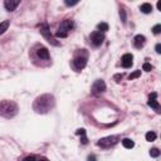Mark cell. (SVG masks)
<instances>
[{
	"label": "cell",
	"mask_w": 161,
	"mask_h": 161,
	"mask_svg": "<svg viewBox=\"0 0 161 161\" xmlns=\"http://www.w3.org/2000/svg\"><path fill=\"white\" fill-rule=\"evenodd\" d=\"M56 100L52 94H42L34 101L33 108L37 113H48L54 108Z\"/></svg>",
	"instance_id": "obj_1"
},
{
	"label": "cell",
	"mask_w": 161,
	"mask_h": 161,
	"mask_svg": "<svg viewBox=\"0 0 161 161\" xmlns=\"http://www.w3.org/2000/svg\"><path fill=\"white\" fill-rule=\"evenodd\" d=\"M97 28H98L100 31H107V30H108V24H107V23H100L97 25Z\"/></svg>",
	"instance_id": "obj_18"
},
{
	"label": "cell",
	"mask_w": 161,
	"mask_h": 161,
	"mask_svg": "<svg viewBox=\"0 0 161 161\" xmlns=\"http://www.w3.org/2000/svg\"><path fill=\"white\" fill-rule=\"evenodd\" d=\"M152 31H154V34H159L160 31H161V25H160V24H156V25H155L154 28H152Z\"/></svg>",
	"instance_id": "obj_23"
},
{
	"label": "cell",
	"mask_w": 161,
	"mask_h": 161,
	"mask_svg": "<svg viewBox=\"0 0 161 161\" xmlns=\"http://www.w3.org/2000/svg\"><path fill=\"white\" fill-rule=\"evenodd\" d=\"M156 140V133H155L154 131H150L146 133V141L151 142V141H155Z\"/></svg>",
	"instance_id": "obj_17"
},
{
	"label": "cell",
	"mask_w": 161,
	"mask_h": 161,
	"mask_svg": "<svg viewBox=\"0 0 161 161\" xmlns=\"http://www.w3.org/2000/svg\"><path fill=\"white\" fill-rule=\"evenodd\" d=\"M88 161H96V157L92 155V156H89V157H88Z\"/></svg>",
	"instance_id": "obj_31"
},
{
	"label": "cell",
	"mask_w": 161,
	"mask_h": 161,
	"mask_svg": "<svg viewBox=\"0 0 161 161\" xmlns=\"http://www.w3.org/2000/svg\"><path fill=\"white\" fill-rule=\"evenodd\" d=\"M140 10L142 13H145V14H149V13L152 12V5L149 4V3H145V4H142L140 7Z\"/></svg>",
	"instance_id": "obj_14"
},
{
	"label": "cell",
	"mask_w": 161,
	"mask_h": 161,
	"mask_svg": "<svg viewBox=\"0 0 161 161\" xmlns=\"http://www.w3.org/2000/svg\"><path fill=\"white\" fill-rule=\"evenodd\" d=\"M18 113V105L14 101L4 100L0 101V116L5 119H13Z\"/></svg>",
	"instance_id": "obj_2"
},
{
	"label": "cell",
	"mask_w": 161,
	"mask_h": 161,
	"mask_svg": "<svg viewBox=\"0 0 161 161\" xmlns=\"http://www.w3.org/2000/svg\"><path fill=\"white\" fill-rule=\"evenodd\" d=\"M39 161H48V159H40Z\"/></svg>",
	"instance_id": "obj_33"
},
{
	"label": "cell",
	"mask_w": 161,
	"mask_h": 161,
	"mask_svg": "<svg viewBox=\"0 0 161 161\" xmlns=\"http://www.w3.org/2000/svg\"><path fill=\"white\" fill-rule=\"evenodd\" d=\"M157 9L161 10V1H157Z\"/></svg>",
	"instance_id": "obj_32"
},
{
	"label": "cell",
	"mask_w": 161,
	"mask_h": 161,
	"mask_svg": "<svg viewBox=\"0 0 161 161\" xmlns=\"http://www.w3.org/2000/svg\"><path fill=\"white\" fill-rule=\"evenodd\" d=\"M105 40V34L101 33V31H94V33H92V35H91V42H92V44L98 47L101 45L102 43H103Z\"/></svg>",
	"instance_id": "obj_5"
},
{
	"label": "cell",
	"mask_w": 161,
	"mask_h": 161,
	"mask_svg": "<svg viewBox=\"0 0 161 161\" xmlns=\"http://www.w3.org/2000/svg\"><path fill=\"white\" fill-rule=\"evenodd\" d=\"M145 42H146V38H145L143 35L141 34H138L135 37V39H133V44H135L136 48H141L145 45Z\"/></svg>",
	"instance_id": "obj_12"
},
{
	"label": "cell",
	"mask_w": 161,
	"mask_h": 161,
	"mask_svg": "<svg viewBox=\"0 0 161 161\" xmlns=\"http://www.w3.org/2000/svg\"><path fill=\"white\" fill-rule=\"evenodd\" d=\"M120 17H121L122 23H126V12L123 9H120Z\"/></svg>",
	"instance_id": "obj_21"
},
{
	"label": "cell",
	"mask_w": 161,
	"mask_h": 161,
	"mask_svg": "<svg viewBox=\"0 0 161 161\" xmlns=\"http://www.w3.org/2000/svg\"><path fill=\"white\" fill-rule=\"evenodd\" d=\"M142 69H143L145 72H150V71L152 69V66H151L150 63H145V64H143V67H142Z\"/></svg>",
	"instance_id": "obj_22"
},
{
	"label": "cell",
	"mask_w": 161,
	"mask_h": 161,
	"mask_svg": "<svg viewBox=\"0 0 161 161\" xmlns=\"http://www.w3.org/2000/svg\"><path fill=\"white\" fill-rule=\"evenodd\" d=\"M40 33H42V35L48 40V43H50L52 45H59V43H58V42L54 39V37L52 35L49 28H48V24H42V25H40Z\"/></svg>",
	"instance_id": "obj_3"
},
{
	"label": "cell",
	"mask_w": 161,
	"mask_h": 161,
	"mask_svg": "<svg viewBox=\"0 0 161 161\" xmlns=\"http://www.w3.org/2000/svg\"><path fill=\"white\" fill-rule=\"evenodd\" d=\"M92 91H93V93H97V94L98 93H103L106 91V83L102 79L96 80V82L93 83V86H92Z\"/></svg>",
	"instance_id": "obj_7"
},
{
	"label": "cell",
	"mask_w": 161,
	"mask_h": 161,
	"mask_svg": "<svg viewBox=\"0 0 161 161\" xmlns=\"http://www.w3.org/2000/svg\"><path fill=\"white\" fill-rule=\"evenodd\" d=\"M150 155H151L152 157H159V155H160V151H159V149H151L150 150Z\"/></svg>",
	"instance_id": "obj_20"
},
{
	"label": "cell",
	"mask_w": 161,
	"mask_h": 161,
	"mask_svg": "<svg viewBox=\"0 0 161 161\" xmlns=\"http://www.w3.org/2000/svg\"><path fill=\"white\" fill-rule=\"evenodd\" d=\"M9 24H10V21H9V20H4V21H1V23H0V35L4 34L5 31L8 30Z\"/></svg>",
	"instance_id": "obj_15"
},
{
	"label": "cell",
	"mask_w": 161,
	"mask_h": 161,
	"mask_svg": "<svg viewBox=\"0 0 161 161\" xmlns=\"http://www.w3.org/2000/svg\"><path fill=\"white\" fill-rule=\"evenodd\" d=\"M67 35H68L67 33H64V31H61V30L56 33V37H58V38H66Z\"/></svg>",
	"instance_id": "obj_24"
},
{
	"label": "cell",
	"mask_w": 161,
	"mask_h": 161,
	"mask_svg": "<svg viewBox=\"0 0 161 161\" xmlns=\"http://www.w3.org/2000/svg\"><path fill=\"white\" fill-rule=\"evenodd\" d=\"M37 54L40 59H49V52H48L47 48H40V49L37 50Z\"/></svg>",
	"instance_id": "obj_13"
},
{
	"label": "cell",
	"mask_w": 161,
	"mask_h": 161,
	"mask_svg": "<svg viewBox=\"0 0 161 161\" xmlns=\"http://www.w3.org/2000/svg\"><path fill=\"white\" fill-rule=\"evenodd\" d=\"M156 97H157L156 93H151V94H150V97H149V102H147V103H149L150 107H152V108L159 110L160 106H159V102H157Z\"/></svg>",
	"instance_id": "obj_11"
},
{
	"label": "cell",
	"mask_w": 161,
	"mask_h": 161,
	"mask_svg": "<svg viewBox=\"0 0 161 161\" xmlns=\"http://www.w3.org/2000/svg\"><path fill=\"white\" fill-rule=\"evenodd\" d=\"M115 79H116V82H120V79H122V74H116Z\"/></svg>",
	"instance_id": "obj_30"
},
{
	"label": "cell",
	"mask_w": 161,
	"mask_h": 161,
	"mask_svg": "<svg viewBox=\"0 0 161 161\" xmlns=\"http://www.w3.org/2000/svg\"><path fill=\"white\" fill-rule=\"evenodd\" d=\"M19 4H20L19 0H5L4 7H5V9H7V10H9V12H14V10L18 8Z\"/></svg>",
	"instance_id": "obj_9"
},
{
	"label": "cell",
	"mask_w": 161,
	"mask_h": 161,
	"mask_svg": "<svg viewBox=\"0 0 161 161\" xmlns=\"http://www.w3.org/2000/svg\"><path fill=\"white\" fill-rule=\"evenodd\" d=\"M132 59H133V57H132V54H130V53H127V54H123V56H122V59H121L122 67L130 68V67L132 66Z\"/></svg>",
	"instance_id": "obj_10"
},
{
	"label": "cell",
	"mask_w": 161,
	"mask_h": 161,
	"mask_svg": "<svg viewBox=\"0 0 161 161\" xmlns=\"http://www.w3.org/2000/svg\"><path fill=\"white\" fill-rule=\"evenodd\" d=\"M73 28H74V23H73L72 20L67 19V20H64V21H62V23H61L59 30H61V31H64V33L68 34V31H71Z\"/></svg>",
	"instance_id": "obj_8"
},
{
	"label": "cell",
	"mask_w": 161,
	"mask_h": 161,
	"mask_svg": "<svg viewBox=\"0 0 161 161\" xmlns=\"http://www.w3.org/2000/svg\"><path fill=\"white\" fill-rule=\"evenodd\" d=\"M80 142H82L83 145H86V143L88 142V140H87V137H86V135H84V136H82V138H80Z\"/></svg>",
	"instance_id": "obj_28"
},
{
	"label": "cell",
	"mask_w": 161,
	"mask_h": 161,
	"mask_svg": "<svg viewBox=\"0 0 161 161\" xmlns=\"http://www.w3.org/2000/svg\"><path fill=\"white\" fill-rule=\"evenodd\" d=\"M66 5H68V7H73V5H76V4H78V1L76 0V1H69V0H66Z\"/></svg>",
	"instance_id": "obj_26"
},
{
	"label": "cell",
	"mask_w": 161,
	"mask_h": 161,
	"mask_svg": "<svg viewBox=\"0 0 161 161\" xmlns=\"http://www.w3.org/2000/svg\"><path fill=\"white\" fill-rule=\"evenodd\" d=\"M23 161H37V159H35V156H33V155H31V156H26Z\"/></svg>",
	"instance_id": "obj_27"
},
{
	"label": "cell",
	"mask_w": 161,
	"mask_h": 161,
	"mask_svg": "<svg viewBox=\"0 0 161 161\" xmlns=\"http://www.w3.org/2000/svg\"><path fill=\"white\" fill-rule=\"evenodd\" d=\"M76 133H77V135H79V136H84L86 135V130H84V128H79V130L76 131Z\"/></svg>",
	"instance_id": "obj_25"
},
{
	"label": "cell",
	"mask_w": 161,
	"mask_h": 161,
	"mask_svg": "<svg viewBox=\"0 0 161 161\" xmlns=\"http://www.w3.org/2000/svg\"><path fill=\"white\" fill-rule=\"evenodd\" d=\"M155 49H156L157 54H160V53H161V44H156V48H155Z\"/></svg>",
	"instance_id": "obj_29"
},
{
	"label": "cell",
	"mask_w": 161,
	"mask_h": 161,
	"mask_svg": "<svg viewBox=\"0 0 161 161\" xmlns=\"http://www.w3.org/2000/svg\"><path fill=\"white\" fill-rule=\"evenodd\" d=\"M117 141H119V136H107L105 138H101L97 142V145L103 149H108L111 146H113V145H116Z\"/></svg>",
	"instance_id": "obj_4"
},
{
	"label": "cell",
	"mask_w": 161,
	"mask_h": 161,
	"mask_svg": "<svg viewBox=\"0 0 161 161\" xmlns=\"http://www.w3.org/2000/svg\"><path fill=\"white\" fill-rule=\"evenodd\" d=\"M141 76V71H135V72H132L130 76H128V78H130V80L131 79H135V78H138Z\"/></svg>",
	"instance_id": "obj_19"
},
{
	"label": "cell",
	"mask_w": 161,
	"mask_h": 161,
	"mask_svg": "<svg viewBox=\"0 0 161 161\" xmlns=\"http://www.w3.org/2000/svg\"><path fill=\"white\" fill-rule=\"evenodd\" d=\"M122 145H123V147H126V149H132L133 146H135V142H133L132 140H130V138H123Z\"/></svg>",
	"instance_id": "obj_16"
},
{
	"label": "cell",
	"mask_w": 161,
	"mask_h": 161,
	"mask_svg": "<svg viewBox=\"0 0 161 161\" xmlns=\"http://www.w3.org/2000/svg\"><path fill=\"white\" fill-rule=\"evenodd\" d=\"M87 64V57H76L73 59V67L77 71H82Z\"/></svg>",
	"instance_id": "obj_6"
}]
</instances>
